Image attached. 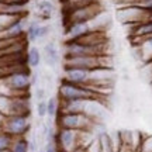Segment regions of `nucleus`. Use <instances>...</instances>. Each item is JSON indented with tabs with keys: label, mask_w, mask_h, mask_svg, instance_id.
I'll list each match as a JSON object with an SVG mask.
<instances>
[{
	"label": "nucleus",
	"mask_w": 152,
	"mask_h": 152,
	"mask_svg": "<svg viewBox=\"0 0 152 152\" xmlns=\"http://www.w3.org/2000/svg\"><path fill=\"white\" fill-rule=\"evenodd\" d=\"M56 96L59 100H97L100 97L97 86L75 85L65 80H61Z\"/></svg>",
	"instance_id": "obj_1"
},
{
	"label": "nucleus",
	"mask_w": 152,
	"mask_h": 152,
	"mask_svg": "<svg viewBox=\"0 0 152 152\" xmlns=\"http://www.w3.org/2000/svg\"><path fill=\"white\" fill-rule=\"evenodd\" d=\"M113 59L110 55H90V56H64L62 68H79V69H102L111 68Z\"/></svg>",
	"instance_id": "obj_2"
},
{
	"label": "nucleus",
	"mask_w": 152,
	"mask_h": 152,
	"mask_svg": "<svg viewBox=\"0 0 152 152\" xmlns=\"http://www.w3.org/2000/svg\"><path fill=\"white\" fill-rule=\"evenodd\" d=\"M58 128H68V130L76 131H94L96 127V120L87 113L80 114H58L55 118Z\"/></svg>",
	"instance_id": "obj_3"
},
{
	"label": "nucleus",
	"mask_w": 152,
	"mask_h": 152,
	"mask_svg": "<svg viewBox=\"0 0 152 152\" xmlns=\"http://www.w3.org/2000/svg\"><path fill=\"white\" fill-rule=\"evenodd\" d=\"M1 130L10 134L13 138L16 137H27L31 131V114H11L6 115L1 124Z\"/></svg>",
	"instance_id": "obj_4"
},
{
	"label": "nucleus",
	"mask_w": 152,
	"mask_h": 152,
	"mask_svg": "<svg viewBox=\"0 0 152 152\" xmlns=\"http://www.w3.org/2000/svg\"><path fill=\"white\" fill-rule=\"evenodd\" d=\"M107 44L103 45H89L80 41H65L64 42V56H90V55H109Z\"/></svg>",
	"instance_id": "obj_5"
},
{
	"label": "nucleus",
	"mask_w": 152,
	"mask_h": 152,
	"mask_svg": "<svg viewBox=\"0 0 152 152\" xmlns=\"http://www.w3.org/2000/svg\"><path fill=\"white\" fill-rule=\"evenodd\" d=\"M102 13H103V7L99 1L87 0L82 4L72 7V10L69 11V14L66 17V24L75 21H90Z\"/></svg>",
	"instance_id": "obj_6"
},
{
	"label": "nucleus",
	"mask_w": 152,
	"mask_h": 152,
	"mask_svg": "<svg viewBox=\"0 0 152 152\" xmlns=\"http://www.w3.org/2000/svg\"><path fill=\"white\" fill-rule=\"evenodd\" d=\"M28 23H30V14L18 17L16 21L11 23L6 30L0 33V39H17V38L26 37Z\"/></svg>",
	"instance_id": "obj_7"
},
{
	"label": "nucleus",
	"mask_w": 152,
	"mask_h": 152,
	"mask_svg": "<svg viewBox=\"0 0 152 152\" xmlns=\"http://www.w3.org/2000/svg\"><path fill=\"white\" fill-rule=\"evenodd\" d=\"M96 100H59V114H89V107Z\"/></svg>",
	"instance_id": "obj_8"
},
{
	"label": "nucleus",
	"mask_w": 152,
	"mask_h": 152,
	"mask_svg": "<svg viewBox=\"0 0 152 152\" xmlns=\"http://www.w3.org/2000/svg\"><path fill=\"white\" fill-rule=\"evenodd\" d=\"M42 59L45 65L49 68H55L61 62V49L54 39L47 41L42 47Z\"/></svg>",
	"instance_id": "obj_9"
},
{
	"label": "nucleus",
	"mask_w": 152,
	"mask_h": 152,
	"mask_svg": "<svg viewBox=\"0 0 152 152\" xmlns=\"http://www.w3.org/2000/svg\"><path fill=\"white\" fill-rule=\"evenodd\" d=\"M55 10H56V7L52 0H35L33 4L34 17L41 18L42 21L51 20L55 14Z\"/></svg>",
	"instance_id": "obj_10"
},
{
	"label": "nucleus",
	"mask_w": 152,
	"mask_h": 152,
	"mask_svg": "<svg viewBox=\"0 0 152 152\" xmlns=\"http://www.w3.org/2000/svg\"><path fill=\"white\" fill-rule=\"evenodd\" d=\"M42 23L44 21L41 18H38V17L30 18L27 31H26V38H27L28 42H38L39 41V30H41Z\"/></svg>",
	"instance_id": "obj_11"
},
{
	"label": "nucleus",
	"mask_w": 152,
	"mask_h": 152,
	"mask_svg": "<svg viewBox=\"0 0 152 152\" xmlns=\"http://www.w3.org/2000/svg\"><path fill=\"white\" fill-rule=\"evenodd\" d=\"M26 61H27V65L30 69H37L38 66L41 65V61H42V54L38 47L33 45L27 49L26 52Z\"/></svg>",
	"instance_id": "obj_12"
},
{
	"label": "nucleus",
	"mask_w": 152,
	"mask_h": 152,
	"mask_svg": "<svg viewBox=\"0 0 152 152\" xmlns=\"http://www.w3.org/2000/svg\"><path fill=\"white\" fill-rule=\"evenodd\" d=\"M58 114H59V97L51 96L47 100V117H49V120H55Z\"/></svg>",
	"instance_id": "obj_13"
},
{
	"label": "nucleus",
	"mask_w": 152,
	"mask_h": 152,
	"mask_svg": "<svg viewBox=\"0 0 152 152\" xmlns=\"http://www.w3.org/2000/svg\"><path fill=\"white\" fill-rule=\"evenodd\" d=\"M10 152H30V142L27 137H16L13 138Z\"/></svg>",
	"instance_id": "obj_14"
},
{
	"label": "nucleus",
	"mask_w": 152,
	"mask_h": 152,
	"mask_svg": "<svg viewBox=\"0 0 152 152\" xmlns=\"http://www.w3.org/2000/svg\"><path fill=\"white\" fill-rule=\"evenodd\" d=\"M11 142H13V137L10 134H7L6 131H0V151H6L10 149Z\"/></svg>",
	"instance_id": "obj_15"
},
{
	"label": "nucleus",
	"mask_w": 152,
	"mask_h": 152,
	"mask_svg": "<svg viewBox=\"0 0 152 152\" xmlns=\"http://www.w3.org/2000/svg\"><path fill=\"white\" fill-rule=\"evenodd\" d=\"M18 18L16 16H9V14H3V13H0V33L6 30V28L10 26L11 23H14Z\"/></svg>",
	"instance_id": "obj_16"
},
{
	"label": "nucleus",
	"mask_w": 152,
	"mask_h": 152,
	"mask_svg": "<svg viewBox=\"0 0 152 152\" xmlns=\"http://www.w3.org/2000/svg\"><path fill=\"white\" fill-rule=\"evenodd\" d=\"M37 115L41 120H42L44 117H47V102H45V100L37 102Z\"/></svg>",
	"instance_id": "obj_17"
},
{
	"label": "nucleus",
	"mask_w": 152,
	"mask_h": 152,
	"mask_svg": "<svg viewBox=\"0 0 152 152\" xmlns=\"http://www.w3.org/2000/svg\"><path fill=\"white\" fill-rule=\"evenodd\" d=\"M138 151L140 152H152V137H148L145 140H142Z\"/></svg>",
	"instance_id": "obj_18"
},
{
	"label": "nucleus",
	"mask_w": 152,
	"mask_h": 152,
	"mask_svg": "<svg viewBox=\"0 0 152 152\" xmlns=\"http://www.w3.org/2000/svg\"><path fill=\"white\" fill-rule=\"evenodd\" d=\"M86 152H102L100 151V145H99V141L97 138H94L92 142H89L86 147H85Z\"/></svg>",
	"instance_id": "obj_19"
},
{
	"label": "nucleus",
	"mask_w": 152,
	"mask_h": 152,
	"mask_svg": "<svg viewBox=\"0 0 152 152\" xmlns=\"http://www.w3.org/2000/svg\"><path fill=\"white\" fill-rule=\"evenodd\" d=\"M45 94H47V90H45V87L44 86H37L35 87V99H37V102H39V100H45Z\"/></svg>",
	"instance_id": "obj_20"
},
{
	"label": "nucleus",
	"mask_w": 152,
	"mask_h": 152,
	"mask_svg": "<svg viewBox=\"0 0 152 152\" xmlns=\"http://www.w3.org/2000/svg\"><path fill=\"white\" fill-rule=\"evenodd\" d=\"M45 152H59L58 147H56V142L52 141V142H45V147H44Z\"/></svg>",
	"instance_id": "obj_21"
},
{
	"label": "nucleus",
	"mask_w": 152,
	"mask_h": 152,
	"mask_svg": "<svg viewBox=\"0 0 152 152\" xmlns=\"http://www.w3.org/2000/svg\"><path fill=\"white\" fill-rule=\"evenodd\" d=\"M30 77H31V86H35V85H37V82L39 80V73H38L37 71H31Z\"/></svg>",
	"instance_id": "obj_22"
},
{
	"label": "nucleus",
	"mask_w": 152,
	"mask_h": 152,
	"mask_svg": "<svg viewBox=\"0 0 152 152\" xmlns=\"http://www.w3.org/2000/svg\"><path fill=\"white\" fill-rule=\"evenodd\" d=\"M4 118H6V114L3 113V111H0V125L3 124V121H4Z\"/></svg>",
	"instance_id": "obj_23"
},
{
	"label": "nucleus",
	"mask_w": 152,
	"mask_h": 152,
	"mask_svg": "<svg viewBox=\"0 0 152 152\" xmlns=\"http://www.w3.org/2000/svg\"><path fill=\"white\" fill-rule=\"evenodd\" d=\"M75 152H86V149H85V148H77Z\"/></svg>",
	"instance_id": "obj_24"
},
{
	"label": "nucleus",
	"mask_w": 152,
	"mask_h": 152,
	"mask_svg": "<svg viewBox=\"0 0 152 152\" xmlns=\"http://www.w3.org/2000/svg\"><path fill=\"white\" fill-rule=\"evenodd\" d=\"M37 152H45V149H44V148H41V149H38Z\"/></svg>",
	"instance_id": "obj_25"
},
{
	"label": "nucleus",
	"mask_w": 152,
	"mask_h": 152,
	"mask_svg": "<svg viewBox=\"0 0 152 152\" xmlns=\"http://www.w3.org/2000/svg\"><path fill=\"white\" fill-rule=\"evenodd\" d=\"M0 152H10V149H6V151H0Z\"/></svg>",
	"instance_id": "obj_26"
},
{
	"label": "nucleus",
	"mask_w": 152,
	"mask_h": 152,
	"mask_svg": "<svg viewBox=\"0 0 152 152\" xmlns=\"http://www.w3.org/2000/svg\"><path fill=\"white\" fill-rule=\"evenodd\" d=\"M4 1H7V0H0V3H4Z\"/></svg>",
	"instance_id": "obj_27"
},
{
	"label": "nucleus",
	"mask_w": 152,
	"mask_h": 152,
	"mask_svg": "<svg viewBox=\"0 0 152 152\" xmlns=\"http://www.w3.org/2000/svg\"><path fill=\"white\" fill-rule=\"evenodd\" d=\"M0 131H1V125H0Z\"/></svg>",
	"instance_id": "obj_28"
},
{
	"label": "nucleus",
	"mask_w": 152,
	"mask_h": 152,
	"mask_svg": "<svg viewBox=\"0 0 152 152\" xmlns=\"http://www.w3.org/2000/svg\"><path fill=\"white\" fill-rule=\"evenodd\" d=\"M137 152H140V151H137Z\"/></svg>",
	"instance_id": "obj_29"
},
{
	"label": "nucleus",
	"mask_w": 152,
	"mask_h": 152,
	"mask_svg": "<svg viewBox=\"0 0 152 152\" xmlns=\"http://www.w3.org/2000/svg\"><path fill=\"white\" fill-rule=\"evenodd\" d=\"M59 152H62V151H59Z\"/></svg>",
	"instance_id": "obj_30"
}]
</instances>
